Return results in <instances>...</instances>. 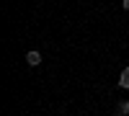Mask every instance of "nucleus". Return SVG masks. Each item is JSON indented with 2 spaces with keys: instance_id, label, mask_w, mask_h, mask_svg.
I'll use <instances>...</instances> for the list:
<instances>
[{
  "instance_id": "obj_1",
  "label": "nucleus",
  "mask_w": 129,
  "mask_h": 116,
  "mask_svg": "<svg viewBox=\"0 0 129 116\" xmlns=\"http://www.w3.org/2000/svg\"><path fill=\"white\" fill-rule=\"evenodd\" d=\"M26 62H28L31 67H39L41 65V54H39L36 49H31V52H26Z\"/></svg>"
},
{
  "instance_id": "obj_2",
  "label": "nucleus",
  "mask_w": 129,
  "mask_h": 116,
  "mask_svg": "<svg viewBox=\"0 0 129 116\" xmlns=\"http://www.w3.org/2000/svg\"><path fill=\"white\" fill-rule=\"evenodd\" d=\"M119 88L129 90V67H124V70H121V75H119Z\"/></svg>"
},
{
  "instance_id": "obj_4",
  "label": "nucleus",
  "mask_w": 129,
  "mask_h": 116,
  "mask_svg": "<svg viewBox=\"0 0 129 116\" xmlns=\"http://www.w3.org/2000/svg\"><path fill=\"white\" fill-rule=\"evenodd\" d=\"M121 5H124V10H129V0H124V3H121Z\"/></svg>"
},
{
  "instance_id": "obj_3",
  "label": "nucleus",
  "mask_w": 129,
  "mask_h": 116,
  "mask_svg": "<svg viewBox=\"0 0 129 116\" xmlns=\"http://www.w3.org/2000/svg\"><path fill=\"white\" fill-rule=\"evenodd\" d=\"M116 116H129V101H119L116 103Z\"/></svg>"
}]
</instances>
